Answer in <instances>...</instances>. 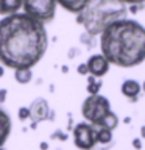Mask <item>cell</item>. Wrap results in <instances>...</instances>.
<instances>
[{"label": "cell", "instance_id": "6da1fadb", "mask_svg": "<svg viewBox=\"0 0 145 150\" xmlns=\"http://www.w3.org/2000/svg\"><path fill=\"white\" fill-rule=\"evenodd\" d=\"M49 47L45 25L25 13L0 19V64L9 69H33Z\"/></svg>", "mask_w": 145, "mask_h": 150}, {"label": "cell", "instance_id": "7a4b0ae2", "mask_svg": "<svg viewBox=\"0 0 145 150\" xmlns=\"http://www.w3.org/2000/svg\"><path fill=\"white\" fill-rule=\"evenodd\" d=\"M101 55L109 64L119 67H136L145 61V27L122 19L111 23L100 35Z\"/></svg>", "mask_w": 145, "mask_h": 150}, {"label": "cell", "instance_id": "3957f363", "mask_svg": "<svg viewBox=\"0 0 145 150\" xmlns=\"http://www.w3.org/2000/svg\"><path fill=\"white\" fill-rule=\"evenodd\" d=\"M128 6L120 0H91L83 13L77 14V22L92 36L101 35L111 23L126 19Z\"/></svg>", "mask_w": 145, "mask_h": 150}, {"label": "cell", "instance_id": "277c9868", "mask_svg": "<svg viewBox=\"0 0 145 150\" xmlns=\"http://www.w3.org/2000/svg\"><path fill=\"white\" fill-rule=\"evenodd\" d=\"M111 111V103L105 96H89L81 105V114L84 122L91 125H97L108 112Z\"/></svg>", "mask_w": 145, "mask_h": 150}, {"label": "cell", "instance_id": "5b68a950", "mask_svg": "<svg viewBox=\"0 0 145 150\" xmlns=\"http://www.w3.org/2000/svg\"><path fill=\"white\" fill-rule=\"evenodd\" d=\"M56 6H58L56 0H23L22 9L27 16L45 25L55 19Z\"/></svg>", "mask_w": 145, "mask_h": 150}, {"label": "cell", "instance_id": "8992f818", "mask_svg": "<svg viewBox=\"0 0 145 150\" xmlns=\"http://www.w3.org/2000/svg\"><path fill=\"white\" fill-rule=\"evenodd\" d=\"M73 133V144L80 150H94L97 145L95 141V127L87 122H80L72 128Z\"/></svg>", "mask_w": 145, "mask_h": 150}, {"label": "cell", "instance_id": "52a82bcc", "mask_svg": "<svg viewBox=\"0 0 145 150\" xmlns=\"http://www.w3.org/2000/svg\"><path fill=\"white\" fill-rule=\"evenodd\" d=\"M28 110H30V120L31 124H41V122L44 120H55V112L53 110H50L49 106V102L45 100V98H34V100L31 102V105L28 106Z\"/></svg>", "mask_w": 145, "mask_h": 150}, {"label": "cell", "instance_id": "ba28073f", "mask_svg": "<svg viewBox=\"0 0 145 150\" xmlns=\"http://www.w3.org/2000/svg\"><path fill=\"white\" fill-rule=\"evenodd\" d=\"M86 66H87V74L89 75H94L95 78H101L109 72L111 64L108 63V59L101 53H97V55L89 56V59L86 61Z\"/></svg>", "mask_w": 145, "mask_h": 150}, {"label": "cell", "instance_id": "9c48e42d", "mask_svg": "<svg viewBox=\"0 0 145 150\" xmlns=\"http://www.w3.org/2000/svg\"><path fill=\"white\" fill-rule=\"evenodd\" d=\"M120 91L125 97L130 98L131 103H134V102H137L140 92H142V86H140V83L136 81V80H125L120 86Z\"/></svg>", "mask_w": 145, "mask_h": 150}, {"label": "cell", "instance_id": "30bf717a", "mask_svg": "<svg viewBox=\"0 0 145 150\" xmlns=\"http://www.w3.org/2000/svg\"><path fill=\"white\" fill-rule=\"evenodd\" d=\"M13 130V122L11 117L8 116V112L0 106V147H3L5 142L8 141L9 134Z\"/></svg>", "mask_w": 145, "mask_h": 150}, {"label": "cell", "instance_id": "8fae6325", "mask_svg": "<svg viewBox=\"0 0 145 150\" xmlns=\"http://www.w3.org/2000/svg\"><path fill=\"white\" fill-rule=\"evenodd\" d=\"M91 0H56V3L59 5L63 9H65L67 13H72V14H80L83 13L86 6L89 5Z\"/></svg>", "mask_w": 145, "mask_h": 150}, {"label": "cell", "instance_id": "7c38bea8", "mask_svg": "<svg viewBox=\"0 0 145 150\" xmlns=\"http://www.w3.org/2000/svg\"><path fill=\"white\" fill-rule=\"evenodd\" d=\"M23 0H0V14L3 16H11V14L19 13L22 9Z\"/></svg>", "mask_w": 145, "mask_h": 150}, {"label": "cell", "instance_id": "4fadbf2b", "mask_svg": "<svg viewBox=\"0 0 145 150\" xmlns=\"http://www.w3.org/2000/svg\"><path fill=\"white\" fill-rule=\"evenodd\" d=\"M117 125H119V117H117V114L114 111H109L97 125H94V127H97V128H108V130L114 131L117 128Z\"/></svg>", "mask_w": 145, "mask_h": 150}, {"label": "cell", "instance_id": "5bb4252c", "mask_svg": "<svg viewBox=\"0 0 145 150\" xmlns=\"http://www.w3.org/2000/svg\"><path fill=\"white\" fill-rule=\"evenodd\" d=\"M95 141H97V145L112 144V131L108 128H97L95 130Z\"/></svg>", "mask_w": 145, "mask_h": 150}, {"label": "cell", "instance_id": "9a60e30c", "mask_svg": "<svg viewBox=\"0 0 145 150\" xmlns=\"http://www.w3.org/2000/svg\"><path fill=\"white\" fill-rule=\"evenodd\" d=\"M87 77V86H86V91L89 96H97L100 94V89L103 86L101 83V78H95L94 75H86Z\"/></svg>", "mask_w": 145, "mask_h": 150}, {"label": "cell", "instance_id": "2e32d148", "mask_svg": "<svg viewBox=\"0 0 145 150\" xmlns=\"http://www.w3.org/2000/svg\"><path fill=\"white\" fill-rule=\"evenodd\" d=\"M14 78L19 84H28L33 80V72L31 69H14Z\"/></svg>", "mask_w": 145, "mask_h": 150}, {"label": "cell", "instance_id": "e0dca14e", "mask_svg": "<svg viewBox=\"0 0 145 150\" xmlns=\"http://www.w3.org/2000/svg\"><path fill=\"white\" fill-rule=\"evenodd\" d=\"M17 117L20 122H25L27 119H30V110H28L27 106H20L17 111Z\"/></svg>", "mask_w": 145, "mask_h": 150}, {"label": "cell", "instance_id": "ac0fdd59", "mask_svg": "<svg viewBox=\"0 0 145 150\" xmlns=\"http://www.w3.org/2000/svg\"><path fill=\"white\" fill-rule=\"evenodd\" d=\"M81 42L87 44L89 47H94V44H95V36H92V35H89V33L84 31L81 35Z\"/></svg>", "mask_w": 145, "mask_h": 150}, {"label": "cell", "instance_id": "d6986e66", "mask_svg": "<svg viewBox=\"0 0 145 150\" xmlns=\"http://www.w3.org/2000/svg\"><path fill=\"white\" fill-rule=\"evenodd\" d=\"M144 8H145V3H142V5H128V13L137 14L139 11H142Z\"/></svg>", "mask_w": 145, "mask_h": 150}, {"label": "cell", "instance_id": "ffe728a7", "mask_svg": "<svg viewBox=\"0 0 145 150\" xmlns=\"http://www.w3.org/2000/svg\"><path fill=\"white\" fill-rule=\"evenodd\" d=\"M50 138L51 139H59V141H67V133H63L61 130H58V131H55Z\"/></svg>", "mask_w": 145, "mask_h": 150}, {"label": "cell", "instance_id": "44dd1931", "mask_svg": "<svg viewBox=\"0 0 145 150\" xmlns=\"http://www.w3.org/2000/svg\"><path fill=\"white\" fill-rule=\"evenodd\" d=\"M77 72L80 74V75H89L87 74V66H86V63H81L77 67Z\"/></svg>", "mask_w": 145, "mask_h": 150}, {"label": "cell", "instance_id": "7402d4cb", "mask_svg": "<svg viewBox=\"0 0 145 150\" xmlns=\"http://www.w3.org/2000/svg\"><path fill=\"white\" fill-rule=\"evenodd\" d=\"M6 96H8V89L2 88V89H0V105L6 102Z\"/></svg>", "mask_w": 145, "mask_h": 150}, {"label": "cell", "instance_id": "603a6c76", "mask_svg": "<svg viewBox=\"0 0 145 150\" xmlns=\"http://www.w3.org/2000/svg\"><path fill=\"white\" fill-rule=\"evenodd\" d=\"M120 2H123L128 6V5H142L145 3V0H120Z\"/></svg>", "mask_w": 145, "mask_h": 150}, {"label": "cell", "instance_id": "cb8c5ba5", "mask_svg": "<svg viewBox=\"0 0 145 150\" xmlns=\"http://www.w3.org/2000/svg\"><path fill=\"white\" fill-rule=\"evenodd\" d=\"M131 144H133V147H134L136 150H140V149H142V141H140V138H134Z\"/></svg>", "mask_w": 145, "mask_h": 150}, {"label": "cell", "instance_id": "d4e9b609", "mask_svg": "<svg viewBox=\"0 0 145 150\" xmlns=\"http://www.w3.org/2000/svg\"><path fill=\"white\" fill-rule=\"evenodd\" d=\"M80 55V49H70V52H69V58L72 59L73 56H78Z\"/></svg>", "mask_w": 145, "mask_h": 150}, {"label": "cell", "instance_id": "484cf974", "mask_svg": "<svg viewBox=\"0 0 145 150\" xmlns=\"http://www.w3.org/2000/svg\"><path fill=\"white\" fill-rule=\"evenodd\" d=\"M39 149L41 150H49V142H45V141H44V142H41L39 144Z\"/></svg>", "mask_w": 145, "mask_h": 150}, {"label": "cell", "instance_id": "4316f807", "mask_svg": "<svg viewBox=\"0 0 145 150\" xmlns=\"http://www.w3.org/2000/svg\"><path fill=\"white\" fill-rule=\"evenodd\" d=\"M140 139H145V125L140 127Z\"/></svg>", "mask_w": 145, "mask_h": 150}, {"label": "cell", "instance_id": "83f0119b", "mask_svg": "<svg viewBox=\"0 0 145 150\" xmlns=\"http://www.w3.org/2000/svg\"><path fill=\"white\" fill-rule=\"evenodd\" d=\"M3 75H5V67H3L2 64H0V78H2Z\"/></svg>", "mask_w": 145, "mask_h": 150}, {"label": "cell", "instance_id": "f1b7e54d", "mask_svg": "<svg viewBox=\"0 0 145 150\" xmlns=\"http://www.w3.org/2000/svg\"><path fill=\"white\" fill-rule=\"evenodd\" d=\"M61 70H63L64 74H67V72H69V67H67V66H63V67H61Z\"/></svg>", "mask_w": 145, "mask_h": 150}, {"label": "cell", "instance_id": "f546056e", "mask_svg": "<svg viewBox=\"0 0 145 150\" xmlns=\"http://www.w3.org/2000/svg\"><path fill=\"white\" fill-rule=\"evenodd\" d=\"M140 86H142V91H144V92H145V81H144V83H142V84H140Z\"/></svg>", "mask_w": 145, "mask_h": 150}, {"label": "cell", "instance_id": "4dcf8cb0", "mask_svg": "<svg viewBox=\"0 0 145 150\" xmlns=\"http://www.w3.org/2000/svg\"><path fill=\"white\" fill-rule=\"evenodd\" d=\"M0 150H5V147H0Z\"/></svg>", "mask_w": 145, "mask_h": 150}]
</instances>
